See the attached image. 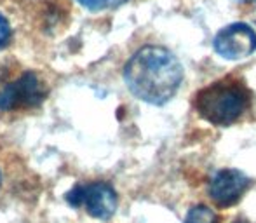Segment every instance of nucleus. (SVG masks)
I'll list each match as a JSON object with an SVG mask.
<instances>
[{
  "label": "nucleus",
  "instance_id": "obj_1",
  "mask_svg": "<svg viewBox=\"0 0 256 223\" xmlns=\"http://www.w3.org/2000/svg\"><path fill=\"white\" fill-rule=\"evenodd\" d=\"M128 89L150 105H164L178 92L183 68L171 51L160 46H145L124 66Z\"/></svg>",
  "mask_w": 256,
  "mask_h": 223
},
{
  "label": "nucleus",
  "instance_id": "obj_2",
  "mask_svg": "<svg viewBox=\"0 0 256 223\" xmlns=\"http://www.w3.org/2000/svg\"><path fill=\"white\" fill-rule=\"evenodd\" d=\"M246 91L237 84L214 82L197 96L200 117L214 126H230L246 110Z\"/></svg>",
  "mask_w": 256,
  "mask_h": 223
},
{
  "label": "nucleus",
  "instance_id": "obj_3",
  "mask_svg": "<svg viewBox=\"0 0 256 223\" xmlns=\"http://www.w3.org/2000/svg\"><path fill=\"white\" fill-rule=\"evenodd\" d=\"M66 202L72 208H86L96 220H108L117 210V194L114 186L104 182L77 185L66 194Z\"/></svg>",
  "mask_w": 256,
  "mask_h": 223
},
{
  "label": "nucleus",
  "instance_id": "obj_4",
  "mask_svg": "<svg viewBox=\"0 0 256 223\" xmlns=\"http://www.w3.org/2000/svg\"><path fill=\"white\" fill-rule=\"evenodd\" d=\"M46 91L34 72H24L18 80L7 84L0 91V110L34 108L44 102Z\"/></svg>",
  "mask_w": 256,
  "mask_h": 223
},
{
  "label": "nucleus",
  "instance_id": "obj_5",
  "mask_svg": "<svg viewBox=\"0 0 256 223\" xmlns=\"http://www.w3.org/2000/svg\"><path fill=\"white\" fill-rule=\"evenodd\" d=\"M212 46L218 56H222L223 60H242L256 51V34L250 24L234 23L222 28L216 34Z\"/></svg>",
  "mask_w": 256,
  "mask_h": 223
},
{
  "label": "nucleus",
  "instance_id": "obj_6",
  "mask_svg": "<svg viewBox=\"0 0 256 223\" xmlns=\"http://www.w3.org/2000/svg\"><path fill=\"white\" fill-rule=\"evenodd\" d=\"M250 185V180L237 169H222L212 176L209 183V196L218 206L226 208L236 204L242 197L244 190Z\"/></svg>",
  "mask_w": 256,
  "mask_h": 223
},
{
  "label": "nucleus",
  "instance_id": "obj_7",
  "mask_svg": "<svg viewBox=\"0 0 256 223\" xmlns=\"http://www.w3.org/2000/svg\"><path fill=\"white\" fill-rule=\"evenodd\" d=\"M183 223H216V213L208 206H194L186 213V218Z\"/></svg>",
  "mask_w": 256,
  "mask_h": 223
},
{
  "label": "nucleus",
  "instance_id": "obj_8",
  "mask_svg": "<svg viewBox=\"0 0 256 223\" xmlns=\"http://www.w3.org/2000/svg\"><path fill=\"white\" fill-rule=\"evenodd\" d=\"M80 6H84L89 10H104V9H114L124 4L126 0H77Z\"/></svg>",
  "mask_w": 256,
  "mask_h": 223
},
{
  "label": "nucleus",
  "instance_id": "obj_9",
  "mask_svg": "<svg viewBox=\"0 0 256 223\" xmlns=\"http://www.w3.org/2000/svg\"><path fill=\"white\" fill-rule=\"evenodd\" d=\"M9 38H10V24H9V21L0 14V48L6 46L7 42H9Z\"/></svg>",
  "mask_w": 256,
  "mask_h": 223
},
{
  "label": "nucleus",
  "instance_id": "obj_10",
  "mask_svg": "<svg viewBox=\"0 0 256 223\" xmlns=\"http://www.w3.org/2000/svg\"><path fill=\"white\" fill-rule=\"evenodd\" d=\"M236 223H251V222H244V220H239V222H236Z\"/></svg>",
  "mask_w": 256,
  "mask_h": 223
},
{
  "label": "nucleus",
  "instance_id": "obj_11",
  "mask_svg": "<svg viewBox=\"0 0 256 223\" xmlns=\"http://www.w3.org/2000/svg\"><path fill=\"white\" fill-rule=\"evenodd\" d=\"M248 2H256V0H248Z\"/></svg>",
  "mask_w": 256,
  "mask_h": 223
},
{
  "label": "nucleus",
  "instance_id": "obj_12",
  "mask_svg": "<svg viewBox=\"0 0 256 223\" xmlns=\"http://www.w3.org/2000/svg\"><path fill=\"white\" fill-rule=\"evenodd\" d=\"M0 183H2V174H0Z\"/></svg>",
  "mask_w": 256,
  "mask_h": 223
}]
</instances>
